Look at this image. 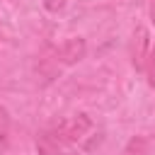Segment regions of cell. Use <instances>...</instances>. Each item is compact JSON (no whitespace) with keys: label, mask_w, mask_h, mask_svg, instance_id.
I'll use <instances>...</instances> for the list:
<instances>
[{"label":"cell","mask_w":155,"mask_h":155,"mask_svg":"<svg viewBox=\"0 0 155 155\" xmlns=\"http://www.w3.org/2000/svg\"><path fill=\"white\" fill-rule=\"evenodd\" d=\"M92 128V121H90V116L87 114H78L73 121H68V124H63L61 126V131H56V136H61L58 140H68V143H75V140H80L87 131Z\"/></svg>","instance_id":"obj_1"},{"label":"cell","mask_w":155,"mask_h":155,"mask_svg":"<svg viewBox=\"0 0 155 155\" xmlns=\"http://www.w3.org/2000/svg\"><path fill=\"white\" fill-rule=\"evenodd\" d=\"M85 51H87V44H85V39L75 36V39H68V41L61 46V51H58V58H61L65 65H75V63H80V61L85 58Z\"/></svg>","instance_id":"obj_2"},{"label":"cell","mask_w":155,"mask_h":155,"mask_svg":"<svg viewBox=\"0 0 155 155\" xmlns=\"http://www.w3.org/2000/svg\"><path fill=\"white\" fill-rule=\"evenodd\" d=\"M148 61V31L145 29H138L133 34V65L136 68H143Z\"/></svg>","instance_id":"obj_3"},{"label":"cell","mask_w":155,"mask_h":155,"mask_svg":"<svg viewBox=\"0 0 155 155\" xmlns=\"http://www.w3.org/2000/svg\"><path fill=\"white\" fill-rule=\"evenodd\" d=\"M36 153L39 155H61V148H58L56 136H51V133L36 136Z\"/></svg>","instance_id":"obj_4"},{"label":"cell","mask_w":155,"mask_h":155,"mask_svg":"<svg viewBox=\"0 0 155 155\" xmlns=\"http://www.w3.org/2000/svg\"><path fill=\"white\" fill-rule=\"evenodd\" d=\"M10 148V116L7 109L0 107V155H5Z\"/></svg>","instance_id":"obj_5"},{"label":"cell","mask_w":155,"mask_h":155,"mask_svg":"<svg viewBox=\"0 0 155 155\" xmlns=\"http://www.w3.org/2000/svg\"><path fill=\"white\" fill-rule=\"evenodd\" d=\"M145 153H148V140L143 136H133L126 143V148H124L121 155H145Z\"/></svg>","instance_id":"obj_6"},{"label":"cell","mask_w":155,"mask_h":155,"mask_svg":"<svg viewBox=\"0 0 155 155\" xmlns=\"http://www.w3.org/2000/svg\"><path fill=\"white\" fill-rule=\"evenodd\" d=\"M145 70H148V82L155 87V48H150L148 61H145Z\"/></svg>","instance_id":"obj_7"},{"label":"cell","mask_w":155,"mask_h":155,"mask_svg":"<svg viewBox=\"0 0 155 155\" xmlns=\"http://www.w3.org/2000/svg\"><path fill=\"white\" fill-rule=\"evenodd\" d=\"M44 7H46L48 12H58V10L65 7V0H44Z\"/></svg>","instance_id":"obj_8"}]
</instances>
